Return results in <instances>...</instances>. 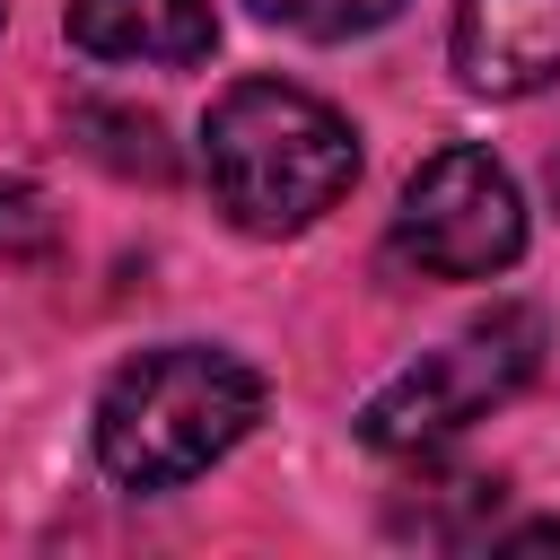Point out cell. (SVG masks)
Segmentation results:
<instances>
[{
    "label": "cell",
    "instance_id": "3",
    "mask_svg": "<svg viewBox=\"0 0 560 560\" xmlns=\"http://www.w3.org/2000/svg\"><path fill=\"white\" fill-rule=\"evenodd\" d=\"M542 368V315L534 306H490L472 315L455 341L420 350L402 376H385L368 402H359V438L376 455H429L446 446L455 429L490 420L508 394H525Z\"/></svg>",
    "mask_w": 560,
    "mask_h": 560
},
{
    "label": "cell",
    "instance_id": "5",
    "mask_svg": "<svg viewBox=\"0 0 560 560\" xmlns=\"http://www.w3.org/2000/svg\"><path fill=\"white\" fill-rule=\"evenodd\" d=\"M455 70L472 96L560 88V0H455Z\"/></svg>",
    "mask_w": 560,
    "mask_h": 560
},
{
    "label": "cell",
    "instance_id": "6",
    "mask_svg": "<svg viewBox=\"0 0 560 560\" xmlns=\"http://www.w3.org/2000/svg\"><path fill=\"white\" fill-rule=\"evenodd\" d=\"M70 44L88 61L184 70L219 44V18H210V0H70Z\"/></svg>",
    "mask_w": 560,
    "mask_h": 560
},
{
    "label": "cell",
    "instance_id": "2",
    "mask_svg": "<svg viewBox=\"0 0 560 560\" xmlns=\"http://www.w3.org/2000/svg\"><path fill=\"white\" fill-rule=\"evenodd\" d=\"M262 420V376L219 341H166L105 376L96 394V464L122 490H175L210 472Z\"/></svg>",
    "mask_w": 560,
    "mask_h": 560
},
{
    "label": "cell",
    "instance_id": "4",
    "mask_svg": "<svg viewBox=\"0 0 560 560\" xmlns=\"http://www.w3.org/2000/svg\"><path fill=\"white\" fill-rule=\"evenodd\" d=\"M394 254L420 262L429 280H499L525 254V201L516 175L490 149H438L411 166L402 210H394Z\"/></svg>",
    "mask_w": 560,
    "mask_h": 560
},
{
    "label": "cell",
    "instance_id": "1",
    "mask_svg": "<svg viewBox=\"0 0 560 560\" xmlns=\"http://www.w3.org/2000/svg\"><path fill=\"white\" fill-rule=\"evenodd\" d=\"M201 175L245 236H298L359 184V131L289 79H236L201 122Z\"/></svg>",
    "mask_w": 560,
    "mask_h": 560
},
{
    "label": "cell",
    "instance_id": "7",
    "mask_svg": "<svg viewBox=\"0 0 560 560\" xmlns=\"http://www.w3.org/2000/svg\"><path fill=\"white\" fill-rule=\"evenodd\" d=\"M262 26H289V35H315V44H341V35H368L385 18H402V0H245Z\"/></svg>",
    "mask_w": 560,
    "mask_h": 560
},
{
    "label": "cell",
    "instance_id": "8",
    "mask_svg": "<svg viewBox=\"0 0 560 560\" xmlns=\"http://www.w3.org/2000/svg\"><path fill=\"white\" fill-rule=\"evenodd\" d=\"M551 192H560V166H551Z\"/></svg>",
    "mask_w": 560,
    "mask_h": 560
}]
</instances>
